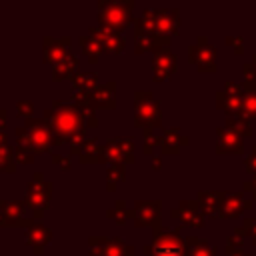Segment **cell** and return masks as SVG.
<instances>
[{
    "label": "cell",
    "instance_id": "e0dca14e",
    "mask_svg": "<svg viewBox=\"0 0 256 256\" xmlns=\"http://www.w3.org/2000/svg\"><path fill=\"white\" fill-rule=\"evenodd\" d=\"M184 142H186V138H182V136L178 134V130H170V132H166V136H164V140H162L166 152H176L178 146L184 144Z\"/></svg>",
    "mask_w": 256,
    "mask_h": 256
},
{
    "label": "cell",
    "instance_id": "d6986e66",
    "mask_svg": "<svg viewBox=\"0 0 256 256\" xmlns=\"http://www.w3.org/2000/svg\"><path fill=\"white\" fill-rule=\"evenodd\" d=\"M220 198H222V194H216V192H204V194L200 196V204H202V208H204L208 214H214V212L218 210V202H220Z\"/></svg>",
    "mask_w": 256,
    "mask_h": 256
},
{
    "label": "cell",
    "instance_id": "30bf717a",
    "mask_svg": "<svg viewBox=\"0 0 256 256\" xmlns=\"http://www.w3.org/2000/svg\"><path fill=\"white\" fill-rule=\"evenodd\" d=\"M172 216L182 220L188 226H202V214H200L198 204H194V202H184L178 210L172 212Z\"/></svg>",
    "mask_w": 256,
    "mask_h": 256
},
{
    "label": "cell",
    "instance_id": "52a82bcc",
    "mask_svg": "<svg viewBox=\"0 0 256 256\" xmlns=\"http://www.w3.org/2000/svg\"><path fill=\"white\" fill-rule=\"evenodd\" d=\"M28 202H30V206L36 210V212H42L44 210V206H46V202H48V198H50V184H46L44 180H42V174H36V178H34V182L30 184V188H28Z\"/></svg>",
    "mask_w": 256,
    "mask_h": 256
},
{
    "label": "cell",
    "instance_id": "8992f818",
    "mask_svg": "<svg viewBox=\"0 0 256 256\" xmlns=\"http://www.w3.org/2000/svg\"><path fill=\"white\" fill-rule=\"evenodd\" d=\"M190 60L200 68V70H214L216 68V50L206 42V38H200L196 46L190 48Z\"/></svg>",
    "mask_w": 256,
    "mask_h": 256
},
{
    "label": "cell",
    "instance_id": "ba28073f",
    "mask_svg": "<svg viewBox=\"0 0 256 256\" xmlns=\"http://www.w3.org/2000/svg\"><path fill=\"white\" fill-rule=\"evenodd\" d=\"M104 156H108L110 160H132V142L130 138H112L108 140L106 148H104Z\"/></svg>",
    "mask_w": 256,
    "mask_h": 256
},
{
    "label": "cell",
    "instance_id": "44dd1931",
    "mask_svg": "<svg viewBox=\"0 0 256 256\" xmlns=\"http://www.w3.org/2000/svg\"><path fill=\"white\" fill-rule=\"evenodd\" d=\"M74 82H76V86H80V88H84L86 92H88V88H94L96 86V74H78L76 78H74Z\"/></svg>",
    "mask_w": 256,
    "mask_h": 256
},
{
    "label": "cell",
    "instance_id": "277c9868",
    "mask_svg": "<svg viewBox=\"0 0 256 256\" xmlns=\"http://www.w3.org/2000/svg\"><path fill=\"white\" fill-rule=\"evenodd\" d=\"M152 256H184L186 244L176 232H160L154 238V244L146 248Z\"/></svg>",
    "mask_w": 256,
    "mask_h": 256
},
{
    "label": "cell",
    "instance_id": "9a60e30c",
    "mask_svg": "<svg viewBox=\"0 0 256 256\" xmlns=\"http://www.w3.org/2000/svg\"><path fill=\"white\" fill-rule=\"evenodd\" d=\"M186 254L188 256H214V250L208 248V244L204 240L188 238V242H186Z\"/></svg>",
    "mask_w": 256,
    "mask_h": 256
},
{
    "label": "cell",
    "instance_id": "8fae6325",
    "mask_svg": "<svg viewBox=\"0 0 256 256\" xmlns=\"http://www.w3.org/2000/svg\"><path fill=\"white\" fill-rule=\"evenodd\" d=\"M178 26V10H156V30L162 32H174Z\"/></svg>",
    "mask_w": 256,
    "mask_h": 256
},
{
    "label": "cell",
    "instance_id": "7c38bea8",
    "mask_svg": "<svg viewBox=\"0 0 256 256\" xmlns=\"http://www.w3.org/2000/svg\"><path fill=\"white\" fill-rule=\"evenodd\" d=\"M244 208H250V200L244 198V194H234V196H228L226 202L222 204V216L224 218H230V216H236L240 214Z\"/></svg>",
    "mask_w": 256,
    "mask_h": 256
},
{
    "label": "cell",
    "instance_id": "7a4b0ae2",
    "mask_svg": "<svg viewBox=\"0 0 256 256\" xmlns=\"http://www.w3.org/2000/svg\"><path fill=\"white\" fill-rule=\"evenodd\" d=\"M130 8L132 4H120V2H104L100 4V22L104 26V30H112V32H120L130 16Z\"/></svg>",
    "mask_w": 256,
    "mask_h": 256
},
{
    "label": "cell",
    "instance_id": "ffe728a7",
    "mask_svg": "<svg viewBox=\"0 0 256 256\" xmlns=\"http://www.w3.org/2000/svg\"><path fill=\"white\" fill-rule=\"evenodd\" d=\"M242 110H244V116H256V90H248L244 96H242Z\"/></svg>",
    "mask_w": 256,
    "mask_h": 256
},
{
    "label": "cell",
    "instance_id": "5bb4252c",
    "mask_svg": "<svg viewBox=\"0 0 256 256\" xmlns=\"http://www.w3.org/2000/svg\"><path fill=\"white\" fill-rule=\"evenodd\" d=\"M218 150L220 152H228V150L240 152L242 150L240 140H238V136H236L234 130H220V146H218Z\"/></svg>",
    "mask_w": 256,
    "mask_h": 256
},
{
    "label": "cell",
    "instance_id": "603a6c76",
    "mask_svg": "<svg viewBox=\"0 0 256 256\" xmlns=\"http://www.w3.org/2000/svg\"><path fill=\"white\" fill-rule=\"evenodd\" d=\"M246 230L250 232L252 240L256 242V220H246Z\"/></svg>",
    "mask_w": 256,
    "mask_h": 256
},
{
    "label": "cell",
    "instance_id": "5b68a950",
    "mask_svg": "<svg viewBox=\"0 0 256 256\" xmlns=\"http://www.w3.org/2000/svg\"><path fill=\"white\" fill-rule=\"evenodd\" d=\"M52 142V132L50 128H46L44 122L40 120H32L26 128V136L24 142H20L24 148H34L36 152H44L48 150V144Z\"/></svg>",
    "mask_w": 256,
    "mask_h": 256
},
{
    "label": "cell",
    "instance_id": "d4e9b609",
    "mask_svg": "<svg viewBox=\"0 0 256 256\" xmlns=\"http://www.w3.org/2000/svg\"><path fill=\"white\" fill-rule=\"evenodd\" d=\"M64 160H66V158H64V156H54V162H58V164H60V166H62V168H68V166H70V164H68V162H64Z\"/></svg>",
    "mask_w": 256,
    "mask_h": 256
},
{
    "label": "cell",
    "instance_id": "3957f363",
    "mask_svg": "<svg viewBox=\"0 0 256 256\" xmlns=\"http://www.w3.org/2000/svg\"><path fill=\"white\" fill-rule=\"evenodd\" d=\"M154 94L150 92H138L134 96V102H136V116L134 120L140 124V126H158L160 122V106L158 102L152 98Z\"/></svg>",
    "mask_w": 256,
    "mask_h": 256
},
{
    "label": "cell",
    "instance_id": "cb8c5ba5",
    "mask_svg": "<svg viewBox=\"0 0 256 256\" xmlns=\"http://www.w3.org/2000/svg\"><path fill=\"white\" fill-rule=\"evenodd\" d=\"M246 168H248L250 172H254V174H256V148H254V156L246 162Z\"/></svg>",
    "mask_w": 256,
    "mask_h": 256
},
{
    "label": "cell",
    "instance_id": "6da1fadb",
    "mask_svg": "<svg viewBox=\"0 0 256 256\" xmlns=\"http://www.w3.org/2000/svg\"><path fill=\"white\" fill-rule=\"evenodd\" d=\"M56 112L48 110L46 120L50 124V132L58 142L66 140V138H74L76 134H80V126H82V112H78L72 106H66L64 102H56Z\"/></svg>",
    "mask_w": 256,
    "mask_h": 256
},
{
    "label": "cell",
    "instance_id": "7402d4cb",
    "mask_svg": "<svg viewBox=\"0 0 256 256\" xmlns=\"http://www.w3.org/2000/svg\"><path fill=\"white\" fill-rule=\"evenodd\" d=\"M48 238H50V232H48L46 228H42V226H40V228H38V226L32 228L30 234H28V242H30V244H34V242H42V244H44Z\"/></svg>",
    "mask_w": 256,
    "mask_h": 256
},
{
    "label": "cell",
    "instance_id": "2e32d148",
    "mask_svg": "<svg viewBox=\"0 0 256 256\" xmlns=\"http://www.w3.org/2000/svg\"><path fill=\"white\" fill-rule=\"evenodd\" d=\"M76 68V58L74 56H70V54H66L64 56V60H60L56 66H54V78L56 80H60V78H66V76H70V72Z\"/></svg>",
    "mask_w": 256,
    "mask_h": 256
},
{
    "label": "cell",
    "instance_id": "4fadbf2b",
    "mask_svg": "<svg viewBox=\"0 0 256 256\" xmlns=\"http://www.w3.org/2000/svg\"><path fill=\"white\" fill-rule=\"evenodd\" d=\"M158 206H160V202H140L138 204V208H136V222H138V226H148V224H152V216L158 220Z\"/></svg>",
    "mask_w": 256,
    "mask_h": 256
},
{
    "label": "cell",
    "instance_id": "9c48e42d",
    "mask_svg": "<svg viewBox=\"0 0 256 256\" xmlns=\"http://www.w3.org/2000/svg\"><path fill=\"white\" fill-rule=\"evenodd\" d=\"M176 70V58L174 54H170L168 50H160L156 54V62H154V76L156 80H166L172 72Z\"/></svg>",
    "mask_w": 256,
    "mask_h": 256
},
{
    "label": "cell",
    "instance_id": "ac0fdd59",
    "mask_svg": "<svg viewBox=\"0 0 256 256\" xmlns=\"http://www.w3.org/2000/svg\"><path fill=\"white\" fill-rule=\"evenodd\" d=\"M80 42H82V50H84V54H88L92 60H96L98 58V54L102 52V44H100V40H96V36H90V38H80Z\"/></svg>",
    "mask_w": 256,
    "mask_h": 256
},
{
    "label": "cell",
    "instance_id": "484cf974",
    "mask_svg": "<svg viewBox=\"0 0 256 256\" xmlns=\"http://www.w3.org/2000/svg\"><path fill=\"white\" fill-rule=\"evenodd\" d=\"M252 66H254V68H256V56H254V64H252Z\"/></svg>",
    "mask_w": 256,
    "mask_h": 256
}]
</instances>
